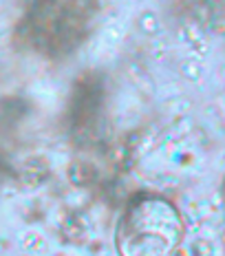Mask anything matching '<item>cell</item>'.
<instances>
[{"label":"cell","instance_id":"7a4b0ae2","mask_svg":"<svg viewBox=\"0 0 225 256\" xmlns=\"http://www.w3.org/2000/svg\"><path fill=\"white\" fill-rule=\"evenodd\" d=\"M186 226L179 208L166 194L139 190L128 196L115 228L120 256H174Z\"/></svg>","mask_w":225,"mask_h":256},{"label":"cell","instance_id":"3957f363","mask_svg":"<svg viewBox=\"0 0 225 256\" xmlns=\"http://www.w3.org/2000/svg\"><path fill=\"white\" fill-rule=\"evenodd\" d=\"M106 113V80L98 71H86L75 78L66 102L64 122L71 140L86 146L100 135Z\"/></svg>","mask_w":225,"mask_h":256},{"label":"cell","instance_id":"6da1fadb","mask_svg":"<svg viewBox=\"0 0 225 256\" xmlns=\"http://www.w3.org/2000/svg\"><path fill=\"white\" fill-rule=\"evenodd\" d=\"M98 12V2L82 0L29 2L14 26L12 42L46 60H64L86 42Z\"/></svg>","mask_w":225,"mask_h":256}]
</instances>
